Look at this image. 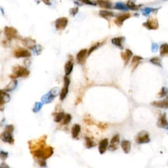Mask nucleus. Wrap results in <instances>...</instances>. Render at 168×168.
Returning a JSON list of instances; mask_svg holds the SVG:
<instances>
[{"label":"nucleus","instance_id":"obj_1","mask_svg":"<svg viewBox=\"0 0 168 168\" xmlns=\"http://www.w3.org/2000/svg\"><path fill=\"white\" fill-rule=\"evenodd\" d=\"M31 154H33L35 158L41 159H47L53 155V148L51 147H45L43 146L37 149H34L31 151Z\"/></svg>","mask_w":168,"mask_h":168},{"label":"nucleus","instance_id":"obj_2","mask_svg":"<svg viewBox=\"0 0 168 168\" xmlns=\"http://www.w3.org/2000/svg\"><path fill=\"white\" fill-rule=\"evenodd\" d=\"M30 71L26 67H23L21 66H16L13 69V74L9 77L11 79H16L19 77L27 78L30 75Z\"/></svg>","mask_w":168,"mask_h":168},{"label":"nucleus","instance_id":"obj_3","mask_svg":"<svg viewBox=\"0 0 168 168\" xmlns=\"http://www.w3.org/2000/svg\"><path fill=\"white\" fill-rule=\"evenodd\" d=\"M135 141L138 144H145L148 143L150 141L149 134L147 131H141L135 137Z\"/></svg>","mask_w":168,"mask_h":168},{"label":"nucleus","instance_id":"obj_4","mask_svg":"<svg viewBox=\"0 0 168 168\" xmlns=\"http://www.w3.org/2000/svg\"><path fill=\"white\" fill-rule=\"evenodd\" d=\"M4 34L9 40L18 38V31L13 27L5 26L4 28Z\"/></svg>","mask_w":168,"mask_h":168},{"label":"nucleus","instance_id":"obj_5","mask_svg":"<svg viewBox=\"0 0 168 168\" xmlns=\"http://www.w3.org/2000/svg\"><path fill=\"white\" fill-rule=\"evenodd\" d=\"M70 83V78L68 76L66 75L64 77V87H62V90L60 91V100L62 101L67 97V95L68 93V87Z\"/></svg>","mask_w":168,"mask_h":168},{"label":"nucleus","instance_id":"obj_6","mask_svg":"<svg viewBox=\"0 0 168 168\" xmlns=\"http://www.w3.org/2000/svg\"><path fill=\"white\" fill-rule=\"evenodd\" d=\"M143 26L148 30H157L158 28V22L156 18L150 17L146 23H143Z\"/></svg>","mask_w":168,"mask_h":168},{"label":"nucleus","instance_id":"obj_7","mask_svg":"<svg viewBox=\"0 0 168 168\" xmlns=\"http://www.w3.org/2000/svg\"><path fill=\"white\" fill-rule=\"evenodd\" d=\"M68 23V18L67 17H61L56 20L55 21V28L57 30H64L67 26Z\"/></svg>","mask_w":168,"mask_h":168},{"label":"nucleus","instance_id":"obj_8","mask_svg":"<svg viewBox=\"0 0 168 168\" xmlns=\"http://www.w3.org/2000/svg\"><path fill=\"white\" fill-rule=\"evenodd\" d=\"M14 55L16 58H28L31 57V53L26 49L18 48L14 51Z\"/></svg>","mask_w":168,"mask_h":168},{"label":"nucleus","instance_id":"obj_9","mask_svg":"<svg viewBox=\"0 0 168 168\" xmlns=\"http://www.w3.org/2000/svg\"><path fill=\"white\" fill-rule=\"evenodd\" d=\"M87 55V50L86 49H82L81 51L78 52V53L76 55V60L77 62L79 65H83L85 64V60H86V57Z\"/></svg>","mask_w":168,"mask_h":168},{"label":"nucleus","instance_id":"obj_10","mask_svg":"<svg viewBox=\"0 0 168 168\" xmlns=\"http://www.w3.org/2000/svg\"><path fill=\"white\" fill-rule=\"evenodd\" d=\"M120 135L117 134L112 137L110 145L108 146V149L111 151H115L116 150L118 147V146L120 144Z\"/></svg>","mask_w":168,"mask_h":168},{"label":"nucleus","instance_id":"obj_11","mask_svg":"<svg viewBox=\"0 0 168 168\" xmlns=\"http://www.w3.org/2000/svg\"><path fill=\"white\" fill-rule=\"evenodd\" d=\"M0 138L5 142L9 143V144H13L14 143V139H13L12 133L7 131H4L1 133L0 135Z\"/></svg>","mask_w":168,"mask_h":168},{"label":"nucleus","instance_id":"obj_12","mask_svg":"<svg viewBox=\"0 0 168 168\" xmlns=\"http://www.w3.org/2000/svg\"><path fill=\"white\" fill-rule=\"evenodd\" d=\"M35 40L32 39L31 38H26L22 40V43L23 45L26 48H28L30 49H34V47L36 45V43H35Z\"/></svg>","mask_w":168,"mask_h":168},{"label":"nucleus","instance_id":"obj_13","mask_svg":"<svg viewBox=\"0 0 168 168\" xmlns=\"http://www.w3.org/2000/svg\"><path fill=\"white\" fill-rule=\"evenodd\" d=\"M108 148V139H104L101 140L99 145V152L101 154H103L106 152L107 148Z\"/></svg>","mask_w":168,"mask_h":168},{"label":"nucleus","instance_id":"obj_14","mask_svg":"<svg viewBox=\"0 0 168 168\" xmlns=\"http://www.w3.org/2000/svg\"><path fill=\"white\" fill-rule=\"evenodd\" d=\"M151 105L162 108H168V97L162 101H154L151 103Z\"/></svg>","mask_w":168,"mask_h":168},{"label":"nucleus","instance_id":"obj_15","mask_svg":"<svg viewBox=\"0 0 168 168\" xmlns=\"http://www.w3.org/2000/svg\"><path fill=\"white\" fill-rule=\"evenodd\" d=\"M11 100L10 95L8 94L7 91L4 90H1V111H3V106L4 104L9 103Z\"/></svg>","mask_w":168,"mask_h":168},{"label":"nucleus","instance_id":"obj_16","mask_svg":"<svg viewBox=\"0 0 168 168\" xmlns=\"http://www.w3.org/2000/svg\"><path fill=\"white\" fill-rule=\"evenodd\" d=\"M131 15L129 13H124V14L121 15L120 16H118L117 18L115 20V23L117 24L118 26H122V24L127 19H128L129 18H130Z\"/></svg>","mask_w":168,"mask_h":168},{"label":"nucleus","instance_id":"obj_17","mask_svg":"<svg viewBox=\"0 0 168 168\" xmlns=\"http://www.w3.org/2000/svg\"><path fill=\"white\" fill-rule=\"evenodd\" d=\"M132 55H133V53H132V51L130 49H126L125 53H123V52L121 53V57H122V59L125 61V66L128 65Z\"/></svg>","mask_w":168,"mask_h":168},{"label":"nucleus","instance_id":"obj_18","mask_svg":"<svg viewBox=\"0 0 168 168\" xmlns=\"http://www.w3.org/2000/svg\"><path fill=\"white\" fill-rule=\"evenodd\" d=\"M74 68V61L73 60L70 59L69 60L66 62L65 65V72L67 76H69L73 70Z\"/></svg>","mask_w":168,"mask_h":168},{"label":"nucleus","instance_id":"obj_19","mask_svg":"<svg viewBox=\"0 0 168 168\" xmlns=\"http://www.w3.org/2000/svg\"><path fill=\"white\" fill-rule=\"evenodd\" d=\"M81 131V126L79 124H74L71 129V134L73 139H77Z\"/></svg>","mask_w":168,"mask_h":168},{"label":"nucleus","instance_id":"obj_20","mask_svg":"<svg viewBox=\"0 0 168 168\" xmlns=\"http://www.w3.org/2000/svg\"><path fill=\"white\" fill-rule=\"evenodd\" d=\"M55 97H54L53 94L51 93V92L49 91L47 94L43 96L42 99H41V101H42L43 104H49L51 103V102L53 101Z\"/></svg>","mask_w":168,"mask_h":168},{"label":"nucleus","instance_id":"obj_21","mask_svg":"<svg viewBox=\"0 0 168 168\" xmlns=\"http://www.w3.org/2000/svg\"><path fill=\"white\" fill-rule=\"evenodd\" d=\"M121 147H122V150L125 154H128L131 151V142L129 140H122L121 142Z\"/></svg>","mask_w":168,"mask_h":168},{"label":"nucleus","instance_id":"obj_22","mask_svg":"<svg viewBox=\"0 0 168 168\" xmlns=\"http://www.w3.org/2000/svg\"><path fill=\"white\" fill-rule=\"evenodd\" d=\"M157 125L161 128H167V127L168 126V123L166 119V114H164L159 118L158 122L157 123Z\"/></svg>","mask_w":168,"mask_h":168},{"label":"nucleus","instance_id":"obj_23","mask_svg":"<svg viewBox=\"0 0 168 168\" xmlns=\"http://www.w3.org/2000/svg\"><path fill=\"white\" fill-rule=\"evenodd\" d=\"M16 86H17V80L15 79H13V80L4 88V90L7 92L13 91V90L16 89Z\"/></svg>","mask_w":168,"mask_h":168},{"label":"nucleus","instance_id":"obj_24","mask_svg":"<svg viewBox=\"0 0 168 168\" xmlns=\"http://www.w3.org/2000/svg\"><path fill=\"white\" fill-rule=\"evenodd\" d=\"M97 3L103 8H106V9H111L112 5L111 1L109 0H97Z\"/></svg>","mask_w":168,"mask_h":168},{"label":"nucleus","instance_id":"obj_25","mask_svg":"<svg viewBox=\"0 0 168 168\" xmlns=\"http://www.w3.org/2000/svg\"><path fill=\"white\" fill-rule=\"evenodd\" d=\"M123 40H124V38L123 37H118V38H112L111 42H112V43L113 44V45L117 46L119 48L122 49H123L122 42H123Z\"/></svg>","mask_w":168,"mask_h":168},{"label":"nucleus","instance_id":"obj_26","mask_svg":"<svg viewBox=\"0 0 168 168\" xmlns=\"http://www.w3.org/2000/svg\"><path fill=\"white\" fill-rule=\"evenodd\" d=\"M159 55L160 56L164 57H168V44L164 43L159 47Z\"/></svg>","mask_w":168,"mask_h":168},{"label":"nucleus","instance_id":"obj_27","mask_svg":"<svg viewBox=\"0 0 168 168\" xmlns=\"http://www.w3.org/2000/svg\"><path fill=\"white\" fill-rule=\"evenodd\" d=\"M99 15L104 18L108 19V18L109 17H113L114 15V13H112V12L108 11H105V10H102L100 12H99Z\"/></svg>","mask_w":168,"mask_h":168},{"label":"nucleus","instance_id":"obj_28","mask_svg":"<svg viewBox=\"0 0 168 168\" xmlns=\"http://www.w3.org/2000/svg\"><path fill=\"white\" fill-rule=\"evenodd\" d=\"M85 146H86V147L87 148H91L97 145V143H96L91 138H90V137H85Z\"/></svg>","mask_w":168,"mask_h":168},{"label":"nucleus","instance_id":"obj_29","mask_svg":"<svg viewBox=\"0 0 168 168\" xmlns=\"http://www.w3.org/2000/svg\"><path fill=\"white\" fill-rule=\"evenodd\" d=\"M65 116V114L64 112H58L55 116L54 118V121L57 123H59L62 121V120L64 119V118Z\"/></svg>","mask_w":168,"mask_h":168},{"label":"nucleus","instance_id":"obj_30","mask_svg":"<svg viewBox=\"0 0 168 168\" xmlns=\"http://www.w3.org/2000/svg\"><path fill=\"white\" fill-rule=\"evenodd\" d=\"M141 60H142V57L139 56H134L132 58L131 65L133 67V69H135V68L137 67V65L139 64V61Z\"/></svg>","mask_w":168,"mask_h":168},{"label":"nucleus","instance_id":"obj_31","mask_svg":"<svg viewBox=\"0 0 168 168\" xmlns=\"http://www.w3.org/2000/svg\"><path fill=\"white\" fill-rule=\"evenodd\" d=\"M127 7L132 10H137L140 7V5H136L133 0H129L127 3Z\"/></svg>","mask_w":168,"mask_h":168},{"label":"nucleus","instance_id":"obj_32","mask_svg":"<svg viewBox=\"0 0 168 168\" xmlns=\"http://www.w3.org/2000/svg\"><path fill=\"white\" fill-rule=\"evenodd\" d=\"M43 104V103H42H42H40V102H37V103H35L34 107H33V108H32V111L34 113L38 112L40 111L41 108H42Z\"/></svg>","mask_w":168,"mask_h":168},{"label":"nucleus","instance_id":"obj_33","mask_svg":"<svg viewBox=\"0 0 168 168\" xmlns=\"http://www.w3.org/2000/svg\"><path fill=\"white\" fill-rule=\"evenodd\" d=\"M100 46H101V43L100 42H98L97 43H95V45H92L90 49H89V51H88V52H87V56H89L91 54L93 51H94L95 50H96V49H97Z\"/></svg>","mask_w":168,"mask_h":168},{"label":"nucleus","instance_id":"obj_34","mask_svg":"<svg viewBox=\"0 0 168 168\" xmlns=\"http://www.w3.org/2000/svg\"><path fill=\"white\" fill-rule=\"evenodd\" d=\"M150 62L151 63H152L153 65H155L156 66H158V67H162V64H161V60L159 59L158 57H154L152 58V59H151L150 60Z\"/></svg>","mask_w":168,"mask_h":168},{"label":"nucleus","instance_id":"obj_35","mask_svg":"<svg viewBox=\"0 0 168 168\" xmlns=\"http://www.w3.org/2000/svg\"><path fill=\"white\" fill-rule=\"evenodd\" d=\"M72 120V116L70 114L65 115L64 119L62 120V125H68L70 122Z\"/></svg>","mask_w":168,"mask_h":168},{"label":"nucleus","instance_id":"obj_36","mask_svg":"<svg viewBox=\"0 0 168 168\" xmlns=\"http://www.w3.org/2000/svg\"><path fill=\"white\" fill-rule=\"evenodd\" d=\"M167 93H168V89H167V88L166 87H162V89L160 91V92H159L158 93V97H165V96H166L167 95Z\"/></svg>","mask_w":168,"mask_h":168},{"label":"nucleus","instance_id":"obj_37","mask_svg":"<svg viewBox=\"0 0 168 168\" xmlns=\"http://www.w3.org/2000/svg\"><path fill=\"white\" fill-rule=\"evenodd\" d=\"M115 9L125 11V10H128L129 8L128 7H126L125 5L122 4V3H117V4L115 5Z\"/></svg>","mask_w":168,"mask_h":168},{"label":"nucleus","instance_id":"obj_38","mask_svg":"<svg viewBox=\"0 0 168 168\" xmlns=\"http://www.w3.org/2000/svg\"><path fill=\"white\" fill-rule=\"evenodd\" d=\"M33 50H34V53L35 55H40L41 53H42V51L43 50V47L41 45H36Z\"/></svg>","mask_w":168,"mask_h":168},{"label":"nucleus","instance_id":"obj_39","mask_svg":"<svg viewBox=\"0 0 168 168\" xmlns=\"http://www.w3.org/2000/svg\"><path fill=\"white\" fill-rule=\"evenodd\" d=\"M50 91L51 92V93H52V94H53V95L54 96V97H57L58 95H59V93H60V90H59V88L57 87L52 88Z\"/></svg>","mask_w":168,"mask_h":168},{"label":"nucleus","instance_id":"obj_40","mask_svg":"<svg viewBox=\"0 0 168 168\" xmlns=\"http://www.w3.org/2000/svg\"><path fill=\"white\" fill-rule=\"evenodd\" d=\"M152 11H153V9H152V8H149V7L145 8V9H142V15H145V16H148L151 12Z\"/></svg>","mask_w":168,"mask_h":168},{"label":"nucleus","instance_id":"obj_41","mask_svg":"<svg viewBox=\"0 0 168 168\" xmlns=\"http://www.w3.org/2000/svg\"><path fill=\"white\" fill-rule=\"evenodd\" d=\"M7 157H8V152L1 150V152H0V158H1V160L3 161L5 160V159L7 158Z\"/></svg>","mask_w":168,"mask_h":168},{"label":"nucleus","instance_id":"obj_42","mask_svg":"<svg viewBox=\"0 0 168 168\" xmlns=\"http://www.w3.org/2000/svg\"><path fill=\"white\" fill-rule=\"evenodd\" d=\"M5 131H7L8 132H10V133H13V131H14V126L13 125H7L5 126Z\"/></svg>","mask_w":168,"mask_h":168},{"label":"nucleus","instance_id":"obj_43","mask_svg":"<svg viewBox=\"0 0 168 168\" xmlns=\"http://www.w3.org/2000/svg\"><path fill=\"white\" fill-rule=\"evenodd\" d=\"M99 128H100L102 130H104V129H105L107 128V127H108V125L106 124V123H100L98 125Z\"/></svg>","mask_w":168,"mask_h":168},{"label":"nucleus","instance_id":"obj_44","mask_svg":"<svg viewBox=\"0 0 168 168\" xmlns=\"http://www.w3.org/2000/svg\"><path fill=\"white\" fill-rule=\"evenodd\" d=\"M79 1H80L83 3H85V4H86L87 5H96V4L92 2L91 1H90V0H79Z\"/></svg>","mask_w":168,"mask_h":168},{"label":"nucleus","instance_id":"obj_45","mask_svg":"<svg viewBox=\"0 0 168 168\" xmlns=\"http://www.w3.org/2000/svg\"><path fill=\"white\" fill-rule=\"evenodd\" d=\"M84 122L86 123L87 125H89L95 124V123L93 122L91 120L89 119V118H85V119L84 120Z\"/></svg>","mask_w":168,"mask_h":168},{"label":"nucleus","instance_id":"obj_46","mask_svg":"<svg viewBox=\"0 0 168 168\" xmlns=\"http://www.w3.org/2000/svg\"><path fill=\"white\" fill-rule=\"evenodd\" d=\"M78 9L77 7H75V8H72V9H70V13H71V15H75L77 13H78Z\"/></svg>","mask_w":168,"mask_h":168},{"label":"nucleus","instance_id":"obj_47","mask_svg":"<svg viewBox=\"0 0 168 168\" xmlns=\"http://www.w3.org/2000/svg\"><path fill=\"white\" fill-rule=\"evenodd\" d=\"M158 44L155 43H152V51L153 52H156L157 50H158Z\"/></svg>","mask_w":168,"mask_h":168},{"label":"nucleus","instance_id":"obj_48","mask_svg":"<svg viewBox=\"0 0 168 168\" xmlns=\"http://www.w3.org/2000/svg\"><path fill=\"white\" fill-rule=\"evenodd\" d=\"M39 164L41 167H46L47 164H46V162L45 159H40L39 161Z\"/></svg>","mask_w":168,"mask_h":168},{"label":"nucleus","instance_id":"obj_49","mask_svg":"<svg viewBox=\"0 0 168 168\" xmlns=\"http://www.w3.org/2000/svg\"><path fill=\"white\" fill-rule=\"evenodd\" d=\"M30 63H31V62H30V60L28 59V58H26V59L24 61V65L26 66V68L28 67H29L30 65Z\"/></svg>","mask_w":168,"mask_h":168}]
</instances>
